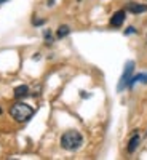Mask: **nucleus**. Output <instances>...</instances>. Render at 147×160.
I'll return each instance as SVG.
<instances>
[{"instance_id":"0eeeda50","label":"nucleus","mask_w":147,"mask_h":160,"mask_svg":"<svg viewBox=\"0 0 147 160\" xmlns=\"http://www.w3.org/2000/svg\"><path fill=\"white\" fill-rule=\"evenodd\" d=\"M138 82L147 83V74H145V72H142V74H138L136 77H131V80H130L128 87H135V83H138Z\"/></svg>"},{"instance_id":"1a4fd4ad","label":"nucleus","mask_w":147,"mask_h":160,"mask_svg":"<svg viewBox=\"0 0 147 160\" xmlns=\"http://www.w3.org/2000/svg\"><path fill=\"white\" fill-rule=\"evenodd\" d=\"M69 32H71V29L67 28V26H61V28L58 29V34H56V35H58V38H62V37L67 35Z\"/></svg>"},{"instance_id":"7ed1b4c3","label":"nucleus","mask_w":147,"mask_h":160,"mask_svg":"<svg viewBox=\"0 0 147 160\" xmlns=\"http://www.w3.org/2000/svg\"><path fill=\"white\" fill-rule=\"evenodd\" d=\"M133 71H135V61H128V62L125 64V71H123L122 77H120L118 85H117V91H118V93L123 91V90L128 87L130 80H131V77H133Z\"/></svg>"},{"instance_id":"20e7f679","label":"nucleus","mask_w":147,"mask_h":160,"mask_svg":"<svg viewBox=\"0 0 147 160\" xmlns=\"http://www.w3.org/2000/svg\"><path fill=\"white\" fill-rule=\"evenodd\" d=\"M123 21H125V11L123 10L114 13V16L110 18V24L114 26V28H120V26L123 24Z\"/></svg>"},{"instance_id":"f8f14e48","label":"nucleus","mask_w":147,"mask_h":160,"mask_svg":"<svg viewBox=\"0 0 147 160\" xmlns=\"http://www.w3.org/2000/svg\"><path fill=\"white\" fill-rule=\"evenodd\" d=\"M7 2V0H0V3H5Z\"/></svg>"},{"instance_id":"f03ea898","label":"nucleus","mask_w":147,"mask_h":160,"mask_svg":"<svg viewBox=\"0 0 147 160\" xmlns=\"http://www.w3.org/2000/svg\"><path fill=\"white\" fill-rule=\"evenodd\" d=\"M10 115L16 120V122H27L34 115V109L26 102H15L10 108Z\"/></svg>"},{"instance_id":"9b49d317","label":"nucleus","mask_w":147,"mask_h":160,"mask_svg":"<svg viewBox=\"0 0 147 160\" xmlns=\"http://www.w3.org/2000/svg\"><path fill=\"white\" fill-rule=\"evenodd\" d=\"M53 2H55V0H48V5L51 7V5H53Z\"/></svg>"},{"instance_id":"423d86ee","label":"nucleus","mask_w":147,"mask_h":160,"mask_svg":"<svg viewBox=\"0 0 147 160\" xmlns=\"http://www.w3.org/2000/svg\"><path fill=\"white\" fill-rule=\"evenodd\" d=\"M139 141H141V138H139V135H135L131 139H130V142H128V152L130 154H133L136 149H138V146H139Z\"/></svg>"},{"instance_id":"f257e3e1","label":"nucleus","mask_w":147,"mask_h":160,"mask_svg":"<svg viewBox=\"0 0 147 160\" xmlns=\"http://www.w3.org/2000/svg\"><path fill=\"white\" fill-rule=\"evenodd\" d=\"M82 144H83V136L77 130H69L61 136V146L66 151H77L82 148Z\"/></svg>"},{"instance_id":"9d476101","label":"nucleus","mask_w":147,"mask_h":160,"mask_svg":"<svg viewBox=\"0 0 147 160\" xmlns=\"http://www.w3.org/2000/svg\"><path fill=\"white\" fill-rule=\"evenodd\" d=\"M135 32H136V29H135V28H128V29L125 31V34H126V35H130V34H135Z\"/></svg>"},{"instance_id":"6e6552de","label":"nucleus","mask_w":147,"mask_h":160,"mask_svg":"<svg viewBox=\"0 0 147 160\" xmlns=\"http://www.w3.org/2000/svg\"><path fill=\"white\" fill-rule=\"evenodd\" d=\"M29 93V87L27 85H19V87H16L15 88V96L16 98H22V96H26Z\"/></svg>"},{"instance_id":"39448f33","label":"nucleus","mask_w":147,"mask_h":160,"mask_svg":"<svg viewBox=\"0 0 147 160\" xmlns=\"http://www.w3.org/2000/svg\"><path fill=\"white\" fill-rule=\"evenodd\" d=\"M128 11H130V13H135V15H139V13L147 11V5H141V3H131V5H128Z\"/></svg>"}]
</instances>
